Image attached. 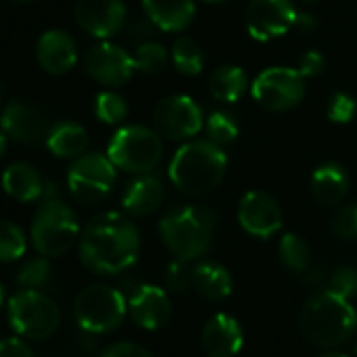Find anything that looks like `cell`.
<instances>
[{
  "instance_id": "21",
  "label": "cell",
  "mask_w": 357,
  "mask_h": 357,
  "mask_svg": "<svg viewBox=\"0 0 357 357\" xmlns=\"http://www.w3.org/2000/svg\"><path fill=\"white\" fill-rule=\"evenodd\" d=\"M147 20L162 32H181L196 17V0H141Z\"/></svg>"
},
{
  "instance_id": "16",
  "label": "cell",
  "mask_w": 357,
  "mask_h": 357,
  "mask_svg": "<svg viewBox=\"0 0 357 357\" xmlns=\"http://www.w3.org/2000/svg\"><path fill=\"white\" fill-rule=\"evenodd\" d=\"M0 128L7 132V137H11L13 141L20 143H40L47 141L49 132H51V124L45 116L43 109H38L36 105L28 103V101H11L5 112L3 118H0Z\"/></svg>"
},
{
  "instance_id": "4",
  "label": "cell",
  "mask_w": 357,
  "mask_h": 357,
  "mask_svg": "<svg viewBox=\"0 0 357 357\" xmlns=\"http://www.w3.org/2000/svg\"><path fill=\"white\" fill-rule=\"evenodd\" d=\"M217 217L204 206H178L158 225L164 246L185 263L200 259L215 240Z\"/></svg>"
},
{
  "instance_id": "15",
  "label": "cell",
  "mask_w": 357,
  "mask_h": 357,
  "mask_svg": "<svg viewBox=\"0 0 357 357\" xmlns=\"http://www.w3.org/2000/svg\"><path fill=\"white\" fill-rule=\"evenodd\" d=\"M74 15L86 34L107 40L124 28L126 7L122 0H78Z\"/></svg>"
},
{
  "instance_id": "24",
  "label": "cell",
  "mask_w": 357,
  "mask_h": 357,
  "mask_svg": "<svg viewBox=\"0 0 357 357\" xmlns=\"http://www.w3.org/2000/svg\"><path fill=\"white\" fill-rule=\"evenodd\" d=\"M192 286L206 301H223L231 294V273L215 261H200L192 267Z\"/></svg>"
},
{
  "instance_id": "25",
  "label": "cell",
  "mask_w": 357,
  "mask_h": 357,
  "mask_svg": "<svg viewBox=\"0 0 357 357\" xmlns=\"http://www.w3.org/2000/svg\"><path fill=\"white\" fill-rule=\"evenodd\" d=\"M47 147L57 158L76 160L86 153L89 132L84 126H80L76 122H70V120L57 122L51 126V132L47 137Z\"/></svg>"
},
{
  "instance_id": "7",
  "label": "cell",
  "mask_w": 357,
  "mask_h": 357,
  "mask_svg": "<svg viewBox=\"0 0 357 357\" xmlns=\"http://www.w3.org/2000/svg\"><path fill=\"white\" fill-rule=\"evenodd\" d=\"M128 313V301L124 294L105 284L86 286L74 301L76 324L91 334H103L116 330Z\"/></svg>"
},
{
  "instance_id": "17",
  "label": "cell",
  "mask_w": 357,
  "mask_h": 357,
  "mask_svg": "<svg viewBox=\"0 0 357 357\" xmlns=\"http://www.w3.org/2000/svg\"><path fill=\"white\" fill-rule=\"evenodd\" d=\"M128 313L143 330H160L170 321L172 305L164 288L141 284L128 296Z\"/></svg>"
},
{
  "instance_id": "44",
  "label": "cell",
  "mask_w": 357,
  "mask_h": 357,
  "mask_svg": "<svg viewBox=\"0 0 357 357\" xmlns=\"http://www.w3.org/2000/svg\"><path fill=\"white\" fill-rule=\"evenodd\" d=\"M11 3H17V5H28V3H34V0H11Z\"/></svg>"
},
{
  "instance_id": "26",
  "label": "cell",
  "mask_w": 357,
  "mask_h": 357,
  "mask_svg": "<svg viewBox=\"0 0 357 357\" xmlns=\"http://www.w3.org/2000/svg\"><path fill=\"white\" fill-rule=\"evenodd\" d=\"M248 86V76L240 66H221L208 78V91L221 103H236Z\"/></svg>"
},
{
  "instance_id": "27",
  "label": "cell",
  "mask_w": 357,
  "mask_h": 357,
  "mask_svg": "<svg viewBox=\"0 0 357 357\" xmlns=\"http://www.w3.org/2000/svg\"><path fill=\"white\" fill-rule=\"evenodd\" d=\"M170 57H172L176 72L183 76H198L204 70V61H206L202 47L190 36H178L172 43Z\"/></svg>"
},
{
  "instance_id": "38",
  "label": "cell",
  "mask_w": 357,
  "mask_h": 357,
  "mask_svg": "<svg viewBox=\"0 0 357 357\" xmlns=\"http://www.w3.org/2000/svg\"><path fill=\"white\" fill-rule=\"evenodd\" d=\"M305 78H315L326 70V57L319 51H305L298 59L296 68Z\"/></svg>"
},
{
  "instance_id": "34",
  "label": "cell",
  "mask_w": 357,
  "mask_h": 357,
  "mask_svg": "<svg viewBox=\"0 0 357 357\" xmlns=\"http://www.w3.org/2000/svg\"><path fill=\"white\" fill-rule=\"evenodd\" d=\"M330 229L336 238L344 242L357 240V202L338 208V213L332 217Z\"/></svg>"
},
{
  "instance_id": "19",
  "label": "cell",
  "mask_w": 357,
  "mask_h": 357,
  "mask_svg": "<svg viewBox=\"0 0 357 357\" xmlns=\"http://www.w3.org/2000/svg\"><path fill=\"white\" fill-rule=\"evenodd\" d=\"M242 344V326L227 313L213 315L202 328V349L208 357H234L240 353Z\"/></svg>"
},
{
  "instance_id": "13",
  "label": "cell",
  "mask_w": 357,
  "mask_h": 357,
  "mask_svg": "<svg viewBox=\"0 0 357 357\" xmlns=\"http://www.w3.org/2000/svg\"><path fill=\"white\" fill-rule=\"evenodd\" d=\"M86 74L103 86H122L137 72L135 57L114 43L95 45L84 59Z\"/></svg>"
},
{
  "instance_id": "39",
  "label": "cell",
  "mask_w": 357,
  "mask_h": 357,
  "mask_svg": "<svg viewBox=\"0 0 357 357\" xmlns=\"http://www.w3.org/2000/svg\"><path fill=\"white\" fill-rule=\"evenodd\" d=\"M99 357H153V355L145 347H141L137 342L122 340V342H116V344L107 347Z\"/></svg>"
},
{
  "instance_id": "37",
  "label": "cell",
  "mask_w": 357,
  "mask_h": 357,
  "mask_svg": "<svg viewBox=\"0 0 357 357\" xmlns=\"http://www.w3.org/2000/svg\"><path fill=\"white\" fill-rule=\"evenodd\" d=\"M326 290L342 296V298H353L357 294V269L355 267H340L328 278Z\"/></svg>"
},
{
  "instance_id": "1",
  "label": "cell",
  "mask_w": 357,
  "mask_h": 357,
  "mask_svg": "<svg viewBox=\"0 0 357 357\" xmlns=\"http://www.w3.org/2000/svg\"><path fill=\"white\" fill-rule=\"evenodd\" d=\"M141 238L135 223L120 213H103L89 221L78 240L80 261L99 275H116L139 259Z\"/></svg>"
},
{
  "instance_id": "29",
  "label": "cell",
  "mask_w": 357,
  "mask_h": 357,
  "mask_svg": "<svg viewBox=\"0 0 357 357\" xmlns=\"http://www.w3.org/2000/svg\"><path fill=\"white\" fill-rule=\"evenodd\" d=\"M26 234L17 223L0 221V263H13L26 255Z\"/></svg>"
},
{
  "instance_id": "5",
  "label": "cell",
  "mask_w": 357,
  "mask_h": 357,
  "mask_svg": "<svg viewBox=\"0 0 357 357\" xmlns=\"http://www.w3.org/2000/svg\"><path fill=\"white\" fill-rule=\"evenodd\" d=\"M80 223L76 213L57 196L45 198L32 221V244L47 259L63 257L80 240Z\"/></svg>"
},
{
  "instance_id": "45",
  "label": "cell",
  "mask_w": 357,
  "mask_h": 357,
  "mask_svg": "<svg viewBox=\"0 0 357 357\" xmlns=\"http://www.w3.org/2000/svg\"><path fill=\"white\" fill-rule=\"evenodd\" d=\"M3 303H5V290H3V286H0V307H3Z\"/></svg>"
},
{
  "instance_id": "40",
  "label": "cell",
  "mask_w": 357,
  "mask_h": 357,
  "mask_svg": "<svg viewBox=\"0 0 357 357\" xmlns=\"http://www.w3.org/2000/svg\"><path fill=\"white\" fill-rule=\"evenodd\" d=\"M0 357H34V353L22 338H3L0 340Z\"/></svg>"
},
{
  "instance_id": "28",
  "label": "cell",
  "mask_w": 357,
  "mask_h": 357,
  "mask_svg": "<svg viewBox=\"0 0 357 357\" xmlns=\"http://www.w3.org/2000/svg\"><path fill=\"white\" fill-rule=\"evenodd\" d=\"M280 261L286 269L294 271V273H303L309 269L311 263V248L309 244L296 236V234H284L280 240V248H278Z\"/></svg>"
},
{
  "instance_id": "41",
  "label": "cell",
  "mask_w": 357,
  "mask_h": 357,
  "mask_svg": "<svg viewBox=\"0 0 357 357\" xmlns=\"http://www.w3.org/2000/svg\"><path fill=\"white\" fill-rule=\"evenodd\" d=\"M294 28L303 34H311L317 30V20L315 15L311 13H296V22H294Z\"/></svg>"
},
{
  "instance_id": "46",
  "label": "cell",
  "mask_w": 357,
  "mask_h": 357,
  "mask_svg": "<svg viewBox=\"0 0 357 357\" xmlns=\"http://www.w3.org/2000/svg\"><path fill=\"white\" fill-rule=\"evenodd\" d=\"M204 3H223V0H204Z\"/></svg>"
},
{
  "instance_id": "6",
  "label": "cell",
  "mask_w": 357,
  "mask_h": 357,
  "mask_svg": "<svg viewBox=\"0 0 357 357\" xmlns=\"http://www.w3.org/2000/svg\"><path fill=\"white\" fill-rule=\"evenodd\" d=\"M164 155L162 139L155 130L139 124L122 126L116 130L107 145V158L116 168L130 174L151 172Z\"/></svg>"
},
{
  "instance_id": "33",
  "label": "cell",
  "mask_w": 357,
  "mask_h": 357,
  "mask_svg": "<svg viewBox=\"0 0 357 357\" xmlns=\"http://www.w3.org/2000/svg\"><path fill=\"white\" fill-rule=\"evenodd\" d=\"M51 280V265L47 261V257H36V259H30L20 271H17V282L24 286V288H34V290H40L43 286H47Z\"/></svg>"
},
{
  "instance_id": "47",
  "label": "cell",
  "mask_w": 357,
  "mask_h": 357,
  "mask_svg": "<svg viewBox=\"0 0 357 357\" xmlns=\"http://www.w3.org/2000/svg\"><path fill=\"white\" fill-rule=\"evenodd\" d=\"M355 353H357V342H355Z\"/></svg>"
},
{
  "instance_id": "42",
  "label": "cell",
  "mask_w": 357,
  "mask_h": 357,
  "mask_svg": "<svg viewBox=\"0 0 357 357\" xmlns=\"http://www.w3.org/2000/svg\"><path fill=\"white\" fill-rule=\"evenodd\" d=\"M7 132L5 130H0V158H3L5 155V151H7Z\"/></svg>"
},
{
  "instance_id": "10",
  "label": "cell",
  "mask_w": 357,
  "mask_h": 357,
  "mask_svg": "<svg viewBox=\"0 0 357 357\" xmlns=\"http://www.w3.org/2000/svg\"><path fill=\"white\" fill-rule=\"evenodd\" d=\"M255 101L269 112H288L305 97V76L294 68H267L250 84Z\"/></svg>"
},
{
  "instance_id": "18",
  "label": "cell",
  "mask_w": 357,
  "mask_h": 357,
  "mask_svg": "<svg viewBox=\"0 0 357 357\" xmlns=\"http://www.w3.org/2000/svg\"><path fill=\"white\" fill-rule=\"evenodd\" d=\"M36 59L47 74H68L78 61V47L63 30H49L36 43Z\"/></svg>"
},
{
  "instance_id": "30",
  "label": "cell",
  "mask_w": 357,
  "mask_h": 357,
  "mask_svg": "<svg viewBox=\"0 0 357 357\" xmlns=\"http://www.w3.org/2000/svg\"><path fill=\"white\" fill-rule=\"evenodd\" d=\"M168 63V51L164 45L155 43V40H145L137 47L135 51V66L137 72L153 76L160 74Z\"/></svg>"
},
{
  "instance_id": "3",
  "label": "cell",
  "mask_w": 357,
  "mask_h": 357,
  "mask_svg": "<svg viewBox=\"0 0 357 357\" xmlns=\"http://www.w3.org/2000/svg\"><path fill=\"white\" fill-rule=\"evenodd\" d=\"M298 328L305 340L313 347L332 349L353 336L357 328V311L349 298L321 290L303 305Z\"/></svg>"
},
{
  "instance_id": "32",
  "label": "cell",
  "mask_w": 357,
  "mask_h": 357,
  "mask_svg": "<svg viewBox=\"0 0 357 357\" xmlns=\"http://www.w3.org/2000/svg\"><path fill=\"white\" fill-rule=\"evenodd\" d=\"M95 114L101 122L105 124H120L128 116V105L126 99L114 91L99 93L95 99Z\"/></svg>"
},
{
  "instance_id": "36",
  "label": "cell",
  "mask_w": 357,
  "mask_h": 357,
  "mask_svg": "<svg viewBox=\"0 0 357 357\" xmlns=\"http://www.w3.org/2000/svg\"><path fill=\"white\" fill-rule=\"evenodd\" d=\"M164 286L172 294H183L192 286V269H188L185 261L174 259L172 263H168L164 271Z\"/></svg>"
},
{
  "instance_id": "14",
  "label": "cell",
  "mask_w": 357,
  "mask_h": 357,
  "mask_svg": "<svg viewBox=\"0 0 357 357\" xmlns=\"http://www.w3.org/2000/svg\"><path fill=\"white\" fill-rule=\"evenodd\" d=\"M238 221L246 234L267 240L282 229L284 215L273 196L261 190H252L246 192L238 204Z\"/></svg>"
},
{
  "instance_id": "8",
  "label": "cell",
  "mask_w": 357,
  "mask_h": 357,
  "mask_svg": "<svg viewBox=\"0 0 357 357\" xmlns=\"http://www.w3.org/2000/svg\"><path fill=\"white\" fill-rule=\"evenodd\" d=\"M59 321L61 313L57 303L43 290L24 288L9 301V324L24 338H49L59 328Z\"/></svg>"
},
{
  "instance_id": "9",
  "label": "cell",
  "mask_w": 357,
  "mask_h": 357,
  "mask_svg": "<svg viewBox=\"0 0 357 357\" xmlns=\"http://www.w3.org/2000/svg\"><path fill=\"white\" fill-rule=\"evenodd\" d=\"M116 183V166L103 153H84L74 160L68 172V188L82 206L101 204Z\"/></svg>"
},
{
  "instance_id": "48",
  "label": "cell",
  "mask_w": 357,
  "mask_h": 357,
  "mask_svg": "<svg viewBox=\"0 0 357 357\" xmlns=\"http://www.w3.org/2000/svg\"><path fill=\"white\" fill-rule=\"evenodd\" d=\"M307 3H313V0H307Z\"/></svg>"
},
{
  "instance_id": "35",
  "label": "cell",
  "mask_w": 357,
  "mask_h": 357,
  "mask_svg": "<svg viewBox=\"0 0 357 357\" xmlns=\"http://www.w3.org/2000/svg\"><path fill=\"white\" fill-rule=\"evenodd\" d=\"M357 114V103L349 93H334L328 99V107H326V116L330 122L334 124H347L355 118Z\"/></svg>"
},
{
  "instance_id": "12",
  "label": "cell",
  "mask_w": 357,
  "mask_h": 357,
  "mask_svg": "<svg viewBox=\"0 0 357 357\" xmlns=\"http://www.w3.org/2000/svg\"><path fill=\"white\" fill-rule=\"evenodd\" d=\"M296 13L292 0H250L244 13V26L252 40L269 43L294 28Z\"/></svg>"
},
{
  "instance_id": "43",
  "label": "cell",
  "mask_w": 357,
  "mask_h": 357,
  "mask_svg": "<svg viewBox=\"0 0 357 357\" xmlns=\"http://www.w3.org/2000/svg\"><path fill=\"white\" fill-rule=\"evenodd\" d=\"M317 357H349V355H344V353H338V351H324V353H319Z\"/></svg>"
},
{
  "instance_id": "20",
  "label": "cell",
  "mask_w": 357,
  "mask_h": 357,
  "mask_svg": "<svg viewBox=\"0 0 357 357\" xmlns=\"http://www.w3.org/2000/svg\"><path fill=\"white\" fill-rule=\"evenodd\" d=\"M349 188V172L336 162H324L311 174V194L324 208H336L347 198Z\"/></svg>"
},
{
  "instance_id": "22",
  "label": "cell",
  "mask_w": 357,
  "mask_h": 357,
  "mask_svg": "<svg viewBox=\"0 0 357 357\" xmlns=\"http://www.w3.org/2000/svg\"><path fill=\"white\" fill-rule=\"evenodd\" d=\"M164 202V185L155 174H139L122 196V208L130 217H147Z\"/></svg>"
},
{
  "instance_id": "23",
  "label": "cell",
  "mask_w": 357,
  "mask_h": 357,
  "mask_svg": "<svg viewBox=\"0 0 357 357\" xmlns=\"http://www.w3.org/2000/svg\"><path fill=\"white\" fill-rule=\"evenodd\" d=\"M45 183L38 170L26 162H15L3 172L5 194L24 204L40 200L45 196Z\"/></svg>"
},
{
  "instance_id": "31",
  "label": "cell",
  "mask_w": 357,
  "mask_h": 357,
  "mask_svg": "<svg viewBox=\"0 0 357 357\" xmlns=\"http://www.w3.org/2000/svg\"><path fill=\"white\" fill-rule=\"evenodd\" d=\"M206 135L217 145H227L238 139L240 124L234 114H229L225 109H215L206 120Z\"/></svg>"
},
{
  "instance_id": "2",
  "label": "cell",
  "mask_w": 357,
  "mask_h": 357,
  "mask_svg": "<svg viewBox=\"0 0 357 357\" xmlns=\"http://www.w3.org/2000/svg\"><path fill=\"white\" fill-rule=\"evenodd\" d=\"M227 155L211 139L190 141L176 149L168 164L170 183L188 196H204L215 192L225 178Z\"/></svg>"
},
{
  "instance_id": "11",
  "label": "cell",
  "mask_w": 357,
  "mask_h": 357,
  "mask_svg": "<svg viewBox=\"0 0 357 357\" xmlns=\"http://www.w3.org/2000/svg\"><path fill=\"white\" fill-rule=\"evenodd\" d=\"M153 128L168 141H188L204 128L202 107L188 95H170L158 101L151 114Z\"/></svg>"
}]
</instances>
